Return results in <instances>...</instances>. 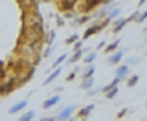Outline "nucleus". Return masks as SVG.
<instances>
[{
  "label": "nucleus",
  "instance_id": "11",
  "mask_svg": "<svg viewBox=\"0 0 147 121\" xmlns=\"http://www.w3.org/2000/svg\"><path fill=\"white\" fill-rule=\"evenodd\" d=\"M137 81H139V76H132V77L129 79V83H127V84H129V87H134L135 84H137Z\"/></svg>",
  "mask_w": 147,
  "mask_h": 121
},
{
  "label": "nucleus",
  "instance_id": "16",
  "mask_svg": "<svg viewBox=\"0 0 147 121\" xmlns=\"http://www.w3.org/2000/svg\"><path fill=\"white\" fill-rule=\"evenodd\" d=\"M146 19H147V10H146V12H144V14H140V15L137 17V22H144Z\"/></svg>",
  "mask_w": 147,
  "mask_h": 121
},
{
  "label": "nucleus",
  "instance_id": "14",
  "mask_svg": "<svg viewBox=\"0 0 147 121\" xmlns=\"http://www.w3.org/2000/svg\"><path fill=\"white\" fill-rule=\"evenodd\" d=\"M64 59H66V54H63V56H61V57H57V59H56V62L54 64H53V66H59V64H61V62H63V61H64Z\"/></svg>",
  "mask_w": 147,
  "mask_h": 121
},
{
  "label": "nucleus",
  "instance_id": "17",
  "mask_svg": "<svg viewBox=\"0 0 147 121\" xmlns=\"http://www.w3.org/2000/svg\"><path fill=\"white\" fill-rule=\"evenodd\" d=\"M95 72V67H90V69L85 72V77H92V74Z\"/></svg>",
  "mask_w": 147,
  "mask_h": 121
},
{
  "label": "nucleus",
  "instance_id": "20",
  "mask_svg": "<svg viewBox=\"0 0 147 121\" xmlns=\"http://www.w3.org/2000/svg\"><path fill=\"white\" fill-rule=\"evenodd\" d=\"M76 39H78L76 35H71V37H69V39H68L66 42H68V44H73V42H74V40H76Z\"/></svg>",
  "mask_w": 147,
  "mask_h": 121
},
{
  "label": "nucleus",
  "instance_id": "3",
  "mask_svg": "<svg viewBox=\"0 0 147 121\" xmlns=\"http://www.w3.org/2000/svg\"><path fill=\"white\" fill-rule=\"evenodd\" d=\"M57 101H59V96H53V98H49L47 101H44V108L47 109V108H51V106H54V104H57Z\"/></svg>",
  "mask_w": 147,
  "mask_h": 121
},
{
  "label": "nucleus",
  "instance_id": "19",
  "mask_svg": "<svg viewBox=\"0 0 147 121\" xmlns=\"http://www.w3.org/2000/svg\"><path fill=\"white\" fill-rule=\"evenodd\" d=\"M95 56H96V54H95V52H92V54H90V56H88V57H86L85 61H86V62H93V59H95Z\"/></svg>",
  "mask_w": 147,
  "mask_h": 121
},
{
  "label": "nucleus",
  "instance_id": "5",
  "mask_svg": "<svg viewBox=\"0 0 147 121\" xmlns=\"http://www.w3.org/2000/svg\"><path fill=\"white\" fill-rule=\"evenodd\" d=\"M127 72H129V66H120V67L117 69V77L122 79V77L127 76Z\"/></svg>",
  "mask_w": 147,
  "mask_h": 121
},
{
  "label": "nucleus",
  "instance_id": "9",
  "mask_svg": "<svg viewBox=\"0 0 147 121\" xmlns=\"http://www.w3.org/2000/svg\"><path fill=\"white\" fill-rule=\"evenodd\" d=\"M59 74H61V69H59V67H57V69H56V72H53V74H51V76H49V77H47V79H46V84H47V83H51V81H53V79H54V77H57V76H59Z\"/></svg>",
  "mask_w": 147,
  "mask_h": 121
},
{
  "label": "nucleus",
  "instance_id": "15",
  "mask_svg": "<svg viewBox=\"0 0 147 121\" xmlns=\"http://www.w3.org/2000/svg\"><path fill=\"white\" fill-rule=\"evenodd\" d=\"M32 118H34V113H32V111H29L27 114H24V116H22V120H24V121H27V120H32Z\"/></svg>",
  "mask_w": 147,
  "mask_h": 121
},
{
  "label": "nucleus",
  "instance_id": "8",
  "mask_svg": "<svg viewBox=\"0 0 147 121\" xmlns=\"http://www.w3.org/2000/svg\"><path fill=\"white\" fill-rule=\"evenodd\" d=\"M92 86H93V79H92V77H88V79H86V81H83V84H81L83 89H90Z\"/></svg>",
  "mask_w": 147,
  "mask_h": 121
},
{
  "label": "nucleus",
  "instance_id": "10",
  "mask_svg": "<svg viewBox=\"0 0 147 121\" xmlns=\"http://www.w3.org/2000/svg\"><path fill=\"white\" fill-rule=\"evenodd\" d=\"M81 56H83V51H81V49H78V51H76V54H74L73 57L69 59V62H76V61H78V59H80Z\"/></svg>",
  "mask_w": 147,
  "mask_h": 121
},
{
  "label": "nucleus",
  "instance_id": "23",
  "mask_svg": "<svg viewBox=\"0 0 147 121\" xmlns=\"http://www.w3.org/2000/svg\"><path fill=\"white\" fill-rule=\"evenodd\" d=\"M144 2H146V0H140V5H142V3H144Z\"/></svg>",
  "mask_w": 147,
  "mask_h": 121
},
{
  "label": "nucleus",
  "instance_id": "6",
  "mask_svg": "<svg viewBox=\"0 0 147 121\" xmlns=\"http://www.w3.org/2000/svg\"><path fill=\"white\" fill-rule=\"evenodd\" d=\"M127 22H129V19H120V20L115 24V27H113V32H120V29H122V27H124Z\"/></svg>",
  "mask_w": 147,
  "mask_h": 121
},
{
  "label": "nucleus",
  "instance_id": "4",
  "mask_svg": "<svg viewBox=\"0 0 147 121\" xmlns=\"http://www.w3.org/2000/svg\"><path fill=\"white\" fill-rule=\"evenodd\" d=\"M122 56H124V52H122V51H118L117 54L110 56V59H108V64H117V62L122 59Z\"/></svg>",
  "mask_w": 147,
  "mask_h": 121
},
{
  "label": "nucleus",
  "instance_id": "1",
  "mask_svg": "<svg viewBox=\"0 0 147 121\" xmlns=\"http://www.w3.org/2000/svg\"><path fill=\"white\" fill-rule=\"evenodd\" d=\"M73 111H74V106H68V108H64V109L61 111V114L57 116V120H66V118H69Z\"/></svg>",
  "mask_w": 147,
  "mask_h": 121
},
{
  "label": "nucleus",
  "instance_id": "2",
  "mask_svg": "<svg viewBox=\"0 0 147 121\" xmlns=\"http://www.w3.org/2000/svg\"><path fill=\"white\" fill-rule=\"evenodd\" d=\"M25 104H27V101H20V103L14 104V106L10 108V111H9V113H12V114H14V113H19L22 108H25Z\"/></svg>",
  "mask_w": 147,
  "mask_h": 121
},
{
  "label": "nucleus",
  "instance_id": "21",
  "mask_svg": "<svg viewBox=\"0 0 147 121\" xmlns=\"http://www.w3.org/2000/svg\"><path fill=\"white\" fill-rule=\"evenodd\" d=\"M81 46H83V44H81V42H78V44H76V46H74V49H76V51H78V49H81Z\"/></svg>",
  "mask_w": 147,
  "mask_h": 121
},
{
  "label": "nucleus",
  "instance_id": "12",
  "mask_svg": "<svg viewBox=\"0 0 147 121\" xmlns=\"http://www.w3.org/2000/svg\"><path fill=\"white\" fill-rule=\"evenodd\" d=\"M118 44H120V40H115V42H112V44L108 46V47H107V49H105V51H107V52H110V51H115Z\"/></svg>",
  "mask_w": 147,
  "mask_h": 121
},
{
  "label": "nucleus",
  "instance_id": "13",
  "mask_svg": "<svg viewBox=\"0 0 147 121\" xmlns=\"http://www.w3.org/2000/svg\"><path fill=\"white\" fill-rule=\"evenodd\" d=\"M115 94H117V86H113V87H112V91H108V94H107V98H108V99H112V98H113Z\"/></svg>",
  "mask_w": 147,
  "mask_h": 121
},
{
  "label": "nucleus",
  "instance_id": "22",
  "mask_svg": "<svg viewBox=\"0 0 147 121\" xmlns=\"http://www.w3.org/2000/svg\"><path fill=\"white\" fill-rule=\"evenodd\" d=\"M3 76V71H2V61H0V77Z\"/></svg>",
  "mask_w": 147,
  "mask_h": 121
},
{
  "label": "nucleus",
  "instance_id": "18",
  "mask_svg": "<svg viewBox=\"0 0 147 121\" xmlns=\"http://www.w3.org/2000/svg\"><path fill=\"white\" fill-rule=\"evenodd\" d=\"M73 3H74V0H66V2H64V5H63V7H66V9H68V7H69V9H71V7H73Z\"/></svg>",
  "mask_w": 147,
  "mask_h": 121
},
{
  "label": "nucleus",
  "instance_id": "7",
  "mask_svg": "<svg viewBox=\"0 0 147 121\" xmlns=\"http://www.w3.org/2000/svg\"><path fill=\"white\" fill-rule=\"evenodd\" d=\"M93 108H95L93 104H88L86 108H83V109H81V113H80V116H81V118H83V116H88V114H90V113L93 111Z\"/></svg>",
  "mask_w": 147,
  "mask_h": 121
}]
</instances>
